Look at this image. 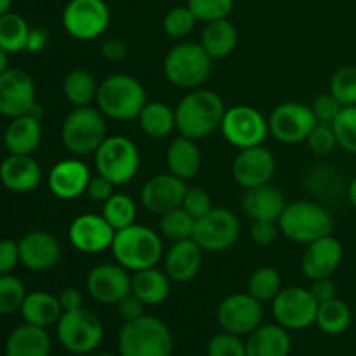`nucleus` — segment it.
Returning a JSON list of instances; mask_svg holds the SVG:
<instances>
[{
    "mask_svg": "<svg viewBox=\"0 0 356 356\" xmlns=\"http://www.w3.org/2000/svg\"><path fill=\"white\" fill-rule=\"evenodd\" d=\"M309 292H312L313 298L316 299V302H318V305H322V302L330 301V299L337 298V289H336V284H334L332 277L313 280Z\"/></svg>",
    "mask_w": 356,
    "mask_h": 356,
    "instance_id": "nucleus-55",
    "label": "nucleus"
},
{
    "mask_svg": "<svg viewBox=\"0 0 356 356\" xmlns=\"http://www.w3.org/2000/svg\"><path fill=\"white\" fill-rule=\"evenodd\" d=\"M181 207L193 219L202 218L212 209V200L207 191L200 186H188Z\"/></svg>",
    "mask_w": 356,
    "mask_h": 356,
    "instance_id": "nucleus-48",
    "label": "nucleus"
},
{
    "mask_svg": "<svg viewBox=\"0 0 356 356\" xmlns=\"http://www.w3.org/2000/svg\"><path fill=\"white\" fill-rule=\"evenodd\" d=\"M225 113V101L216 90L193 89L177 103L176 129L179 136L198 141L221 127Z\"/></svg>",
    "mask_w": 356,
    "mask_h": 356,
    "instance_id": "nucleus-1",
    "label": "nucleus"
},
{
    "mask_svg": "<svg viewBox=\"0 0 356 356\" xmlns=\"http://www.w3.org/2000/svg\"><path fill=\"white\" fill-rule=\"evenodd\" d=\"M214 59L207 54L202 44L181 42L165 56L163 72L172 86L184 90L198 89L212 72Z\"/></svg>",
    "mask_w": 356,
    "mask_h": 356,
    "instance_id": "nucleus-7",
    "label": "nucleus"
},
{
    "mask_svg": "<svg viewBox=\"0 0 356 356\" xmlns=\"http://www.w3.org/2000/svg\"><path fill=\"white\" fill-rule=\"evenodd\" d=\"M172 351V332L156 316L125 322L118 334V356H170Z\"/></svg>",
    "mask_w": 356,
    "mask_h": 356,
    "instance_id": "nucleus-4",
    "label": "nucleus"
},
{
    "mask_svg": "<svg viewBox=\"0 0 356 356\" xmlns=\"http://www.w3.org/2000/svg\"><path fill=\"white\" fill-rule=\"evenodd\" d=\"M19 312L24 323L42 327V329L56 325L63 315V308L59 299L44 291L26 294Z\"/></svg>",
    "mask_w": 356,
    "mask_h": 356,
    "instance_id": "nucleus-31",
    "label": "nucleus"
},
{
    "mask_svg": "<svg viewBox=\"0 0 356 356\" xmlns=\"http://www.w3.org/2000/svg\"><path fill=\"white\" fill-rule=\"evenodd\" d=\"M343 104L336 99L330 92L320 94L312 103V110L320 124H334L339 113L343 111Z\"/></svg>",
    "mask_w": 356,
    "mask_h": 356,
    "instance_id": "nucleus-49",
    "label": "nucleus"
},
{
    "mask_svg": "<svg viewBox=\"0 0 356 356\" xmlns=\"http://www.w3.org/2000/svg\"><path fill=\"white\" fill-rule=\"evenodd\" d=\"M111 10L104 0H70L61 14L63 28L82 42L99 38L108 30Z\"/></svg>",
    "mask_w": 356,
    "mask_h": 356,
    "instance_id": "nucleus-10",
    "label": "nucleus"
},
{
    "mask_svg": "<svg viewBox=\"0 0 356 356\" xmlns=\"http://www.w3.org/2000/svg\"><path fill=\"white\" fill-rule=\"evenodd\" d=\"M97 110L111 120H134L145 108L146 90L136 76L115 73L99 82L96 96Z\"/></svg>",
    "mask_w": 356,
    "mask_h": 356,
    "instance_id": "nucleus-3",
    "label": "nucleus"
},
{
    "mask_svg": "<svg viewBox=\"0 0 356 356\" xmlns=\"http://www.w3.org/2000/svg\"><path fill=\"white\" fill-rule=\"evenodd\" d=\"M106 138V117L92 106L73 108L63 122V146L68 149V153L79 159L96 153Z\"/></svg>",
    "mask_w": 356,
    "mask_h": 356,
    "instance_id": "nucleus-5",
    "label": "nucleus"
},
{
    "mask_svg": "<svg viewBox=\"0 0 356 356\" xmlns=\"http://www.w3.org/2000/svg\"><path fill=\"white\" fill-rule=\"evenodd\" d=\"M31 28L26 19L16 13H7L0 16V47L7 54H17L26 51L28 35Z\"/></svg>",
    "mask_w": 356,
    "mask_h": 356,
    "instance_id": "nucleus-37",
    "label": "nucleus"
},
{
    "mask_svg": "<svg viewBox=\"0 0 356 356\" xmlns=\"http://www.w3.org/2000/svg\"><path fill=\"white\" fill-rule=\"evenodd\" d=\"M115 184L111 181H108L106 177L97 174V176L90 177L89 184H87L86 195L92 202H99V204H104L111 195L115 193Z\"/></svg>",
    "mask_w": 356,
    "mask_h": 356,
    "instance_id": "nucleus-51",
    "label": "nucleus"
},
{
    "mask_svg": "<svg viewBox=\"0 0 356 356\" xmlns=\"http://www.w3.org/2000/svg\"><path fill=\"white\" fill-rule=\"evenodd\" d=\"M115 229L103 214H80L68 228V238L73 249L82 254H101L111 249Z\"/></svg>",
    "mask_w": 356,
    "mask_h": 356,
    "instance_id": "nucleus-18",
    "label": "nucleus"
},
{
    "mask_svg": "<svg viewBox=\"0 0 356 356\" xmlns=\"http://www.w3.org/2000/svg\"><path fill=\"white\" fill-rule=\"evenodd\" d=\"M97 174L106 177L115 186L127 184L138 176L141 155L134 141L125 136H108L94 153Z\"/></svg>",
    "mask_w": 356,
    "mask_h": 356,
    "instance_id": "nucleus-8",
    "label": "nucleus"
},
{
    "mask_svg": "<svg viewBox=\"0 0 356 356\" xmlns=\"http://www.w3.org/2000/svg\"><path fill=\"white\" fill-rule=\"evenodd\" d=\"M58 341L65 350L75 355H89L97 350L104 337L101 320L90 309L80 308L65 312L56 323Z\"/></svg>",
    "mask_w": 356,
    "mask_h": 356,
    "instance_id": "nucleus-9",
    "label": "nucleus"
},
{
    "mask_svg": "<svg viewBox=\"0 0 356 356\" xmlns=\"http://www.w3.org/2000/svg\"><path fill=\"white\" fill-rule=\"evenodd\" d=\"M7 65H9V54L0 47V73H3L7 70Z\"/></svg>",
    "mask_w": 356,
    "mask_h": 356,
    "instance_id": "nucleus-59",
    "label": "nucleus"
},
{
    "mask_svg": "<svg viewBox=\"0 0 356 356\" xmlns=\"http://www.w3.org/2000/svg\"><path fill=\"white\" fill-rule=\"evenodd\" d=\"M42 141V124L38 108L33 113L10 118L3 134V145L10 155H31Z\"/></svg>",
    "mask_w": 356,
    "mask_h": 356,
    "instance_id": "nucleus-27",
    "label": "nucleus"
},
{
    "mask_svg": "<svg viewBox=\"0 0 356 356\" xmlns=\"http://www.w3.org/2000/svg\"><path fill=\"white\" fill-rule=\"evenodd\" d=\"M51 350L47 330L30 323L16 327L6 341V356H51Z\"/></svg>",
    "mask_w": 356,
    "mask_h": 356,
    "instance_id": "nucleus-29",
    "label": "nucleus"
},
{
    "mask_svg": "<svg viewBox=\"0 0 356 356\" xmlns=\"http://www.w3.org/2000/svg\"><path fill=\"white\" fill-rule=\"evenodd\" d=\"M330 94L346 106L356 104V65H346L336 70L330 79Z\"/></svg>",
    "mask_w": 356,
    "mask_h": 356,
    "instance_id": "nucleus-41",
    "label": "nucleus"
},
{
    "mask_svg": "<svg viewBox=\"0 0 356 356\" xmlns=\"http://www.w3.org/2000/svg\"><path fill=\"white\" fill-rule=\"evenodd\" d=\"M186 188V181L174 174H156L141 188V204L146 211L162 216L181 207Z\"/></svg>",
    "mask_w": 356,
    "mask_h": 356,
    "instance_id": "nucleus-20",
    "label": "nucleus"
},
{
    "mask_svg": "<svg viewBox=\"0 0 356 356\" xmlns=\"http://www.w3.org/2000/svg\"><path fill=\"white\" fill-rule=\"evenodd\" d=\"M37 89L26 72L7 68L0 73V115L17 118L37 110Z\"/></svg>",
    "mask_w": 356,
    "mask_h": 356,
    "instance_id": "nucleus-15",
    "label": "nucleus"
},
{
    "mask_svg": "<svg viewBox=\"0 0 356 356\" xmlns=\"http://www.w3.org/2000/svg\"><path fill=\"white\" fill-rule=\"evenodd\" d=\"M275 172H277V159L263 145L240 149L232 165L233 177L245 190L271 183Z\"/></svg>",
    "mask_w": 356,
    "mask_h": 356,
    "instance_id": "nucleus-17",
    "label": "nucleus"
},
{
    "mask_svg": "<svg viewBox=\"0 0 356 356\" xmlns=\"http://www.w3.org/2000/svg\"><path fill=\"white\" fill-rule=\"evenodd\" d=\"M202 256L204 250L200 249L193 238L176 240L165 254L163 266H165L167 277L177 284L191 282L198 275L202 268Z\"/></svg>",
    "mask_w": 356,
    "mask_h": 356,
    "instance_id": "nucleus-24",
    "label": "nucleus"
},
{
    "mask_svg": "<svg viewBox=\"0 0 356 356\" xmlns=\"http://www.w3.org/2000/svg\"><path fill=\"white\" fill-rule=\"evenodd\" d=\"M90 177L92 174L89 167L79 156H75V159L59 160L49 170L47 184L54 197L61 200H75L86 193Z\"/></svg>",
    "mask_w": 356,
    "mask_h": 356,
    "instance_id": "nucleus-21",
    "label": "nucleus"
},
{
    "mask_svg": "<svg viewBox=\"0 0 356 356\" xmlns=\"http://www.w3.org/2000/svg\"><path fill=\"white\" fill-rule=\"evenodd\" d=\"M332 127L341 148L356 155V104L343 108L339 117L334 120Z\"/></svg>",
    "mask_w": 356,
    "mask_h": 356,
    "instance_id": "nucleus-45",
    "label": "nucleus"
},
{
    "mask_svg": "<svg viewBox=\"0 0 356 356\" xmlns=\"http://www.w3.org/2000/svg\"><path fill=\"white\" fill-rule=\"evenodd\" d=\"M219 129L226 141L238 149L263 145L270 134L268 118L257 108L247 106V104L226 108Z\"/></svg>",
    "mask_w": 356,
    "mask_h": 356,
    "instance_id": "nucleus-11",
    "label": "nucleus"
},
{
    "mask_svg": "<svg viewBox=\"0 0 356 356\" xmlns=\"http://www.w3.org/2000/svg\"><path fill=\"white\" fill-rule=\"evenodd\" d=\"M285 202L284 193L273 184H263V186L245 190L242 197V209L245 216L252 221H277L284 212Z\"/></svg>",
    "mask_w": 356,
    "mask_h": 356,
    "instance_id": "nucleus-26",
    "label": "nucleus"
},
{
    "mask_svg": "<svg viewBox=\"0 0 356 356\" xmlns=\"http://www.w3.org/2000/svg\"><path fill=\"white\" fill-rule=\"evenodd\" d=\"M209 356H247L245 343L242 341V336H236L232 332L216 334L207 344Z\"/></svg>",
    "mask_w": 356,
    "mask_h": 356,
    "instance_id": "nucleus-46",
    "label": "nucleus"
},
{
    "mask_svg": "<svg viewBox=\"0 0 356 356\" xmlns=\"http://www.w3.org/2000/svg\"><path fill=\"white\" fill-rule=\"evenodd\" d=\"M47 42H49L47 31L42 30V28H31L30 35H28L26 51L31 52V54H38V52H42L45 47H47Z\"/></svg>",
    "mask_w": 356,
    "mask_h": 356,
    "instance_id": "nucleus-57",
    "label": "nucleus"
},
{
    "mask_svg": "<svg viewBox=\"0 0 356 356\" xmlns=\"http://www.w3.org/2000/svg\"><path fill=\"white\" fill-rule=\"evenodd\" d=\"M127 44H125L122 38H106V40L101 44V56H103L106 61H111V63H117V61H122V59L127 58Z\"/></svg>",
    "mask_w": 356,
    "mask_h": 356,
    "instance_id": "nucleus-54",
    "label": "nucleus"
},
{
    "mask_svg": "<svg viewBox=\"0 0 356 356\" xmlns=\"http://www.w3.org/2000/svg\"><path fill=\"white\" fill-rule=\"evenodd\" d=\"M216 316L226 332L249 336L263 325V302L254 299L249 292H238L222 299Z\"/></svg>",
    "mask_w": 356,
    "mask_h": 356,
    "instance_id": "nucleus-16",
    "label": "nucleus"
},
{
    "mask_svg": "<svg viewBox=\"0 0 356 356\" xmlns=\"http://www.w3.org/2000/svg\"><path fill=\"white\" fill-rule=\"evenodd\" d=\"M280 228L277 221H252L250 226V238L256 245L270 247L277 240Z\"/></svg>",
    "mask_w": 356,
    "mask_h": 356,
    "instance_id": "nucleus-50",
    "label": "nucleus"
},
{
    "mask_svg": "<svg viewBox=\"0 0 356 356\" xmlns=\"http://www.w3.org/2000/svg\"><path fill=\"white\" fill-rule=\"evenodd\" d=\"M351 318H353V315H351L350 306L343 299L334 298L318 305L315 323L327 336H341L350 329Z\"/></svg>",
    "mask_w": 356,
    "mask_h": 356,
    "instance_id": "nucleus-35",
    "label": "nucleus"
},
{
    "mask_svg": "<svg viewBox=\"0 0 356 356\" xmlns=\"http://www.w3.org/2000/svg\"><path fill=\"white\" fill-rule=\"evenodd\" d=\"M316 124L318 120L312 106L298 101L278 104L268 118L270 134L284 145H299L306 141Z\"/></svg>",
    "mask_w": 356,
    "mask_h": 356,
    "instance_id": "nucleus-13",
    "label": "nucleus"
},
{
    "mask_svg": "<svg viewBox=\"0 0 356 356\" xmlns=\"http://www.w3.org/2000/svg\"><path fill=\"white\" fill-rule=\"evenodd\" d=\"M195 221L183 207L172 209L160 216V233L170 240H186L193 236Z\"/></svg>",
    "mask_w": 356,
    "mask_h": 356,
    "instance_id": "nucleus-40",
    "label": "nucleus"
},
{
    "mask_svg": "<svg viewBox=\"0 0 356 356\" xmlns=\"http://www.w3.org/2000/svg\"><path fill=\"white\" fill-rule=\"evenodd\" d=\"M200 44L212 59H225L238 44V30L228 17L205 23Z\"/></svg>",
    "mask_w": 356,
    "mask_h": 356,
    "instance_id": "nucleus-33",
    "label": "nucleus"
},
{
    "mask_svg": "<svg viewBox=\"0 0 356 356\" xmlns=\"http://www.w3.org/2000/svg\"><path fill=\"white\" fill-rule=\"evenodd\" d=\"M141 131L153 139L167 138L176 129V110L162 101L146 103L138 117Z\"/></svg>",
    "mask_w": 356,
    "mask_h": 356,
    "instance_id": "nucleus-34",
    "label": "nucleus"
},
{
    "mask_svg": "<svg viewBox=\"0 0 356 356\" xmlns=\"http://www.w3.org/2000/svg\"><path fill=\"white\" fill-rule=\"evenodd\" d=\"M97 89H99V83H97L96 76L82 68L72 70L63 82L65 97L75 108L90 106V103L96 101Z\"/></svg>",
    "mask_w": 356,
    "mask_h": 356,
    "instance_id": "nucleus-36",
    "label": "nucleus"
},
{
    "mask_svg": "<svg viewBox=\"0 0 356 356\" xmlns=\"http://www.w3.org/2000/svg\"><path fill=\"white\" fill-rule=\"evenodd\" d=\"M19 261L30 271H47L59 263L61 245L47 232H30L17 242Z\"/></svg>",
    "mask_w": 356,
    "mask_h": 356,
    "instance_id": "nucleus-23",
    "label": "nucleus"
},
{
    "mask_svg": "<svg viewBox=\"0 0 356 356\" xmlns=\"http://www.w3.org/2000/svg\"><path fill=\"white\" fill-rule=\"evenodd\" d=\"M195 24H197V17L193 16V13L186 6H179L172 7L165 14L162 26L167 37H170L172 40H181L193 31Z\"/></svg>",
    "mask_w": 356,
    "mask_h": 356,
    "instance_id": "nucleus-43",
    "label": "nucleus"
},
{
    "mask_svg": "<svg viewBox=\"0 0 356 356\" xmlns=\"http://www.w3.org/2000/svg\"><path fill=\"white\" fill-rule=\"evenodd\" d=\"M86 289L99 305H118L131 294V275L120 264H97L89 271Z\"/></svg>",
    "mask_w": 356,
    "mask_h": 356,
    "instance_id": "nucleus-19",
    "label": "nucleus"
},
{
    "mask_svg": "<svg viewBox=\"0 0 356 356\" xmlns=\"http://www.w3.org/2000/svg\"><path fill=\"white\" fill-rule=\"evenodd\" d=\"M278 228L284 236L296 243H312L322 236L332 235L334 221L330 212L316 202L298 200L285 205Z\"/></svg>",
    "mask_w": 356,
    "mask_h": 356,
    "instance_id": "nucleus-6",
    "label": "nucleus"
},
{
    "mask_svg": "<svg viewBox=\"0 0 356 356\" xmlns=\"http://www.w3.org/2000/svg\"><path fill=\"white\" fill-rule=\"evenodd\" d=\"M10 7H13V0H0V16L10 13Z\"/></svg>",
    "mask_w": 356,
    "mask_h": 356,
    "instance_id": "nucleus-60",
    "label": "nucleus"
},
{
    "mask_svg": "<svg viewBox=\"0 0 356 356\" xmlns=\"http://www.w3.org/2000/svg\"><path fill=\"white\" fill-rule=\"evenodd\" d=\"M240 236V221L229 209L212 207L195 221L191 238L204 252H222L232 249Z\"/></svg>",
    "mask_w": 356,
    "mask_h": 356,
    "instance_id": "nucleus-12",
    "label": "nucleus"
},
{
    "mask_svg": "<svg viewBox=\"0 0 356 356\" xmlns=\"http://www.w3.org/2000/svg\"><path fill=\"white\" fill-rule=\"evenodd\" d=\"M348 200H350L351 207L356 209V176L348 184Z\"/></svg>",
    "mask_w": 356,
    "mask_h": 356,
    "instance_id": "nucleus-58",
    "label": "nucleus"
},
{
    "mask_svg": "<svg viewBox=\"0 0 356 356\" xmlns=\"http://www.w3.org/2000/svg\"><path fill=\"white\" fill-rule=\"evenodd\" d=\"M247 356H289L292 341L289 330L278 323L259 325L245 341Z\"/></svg>",
    "mask_w": 356,
    "mask_h": 356,
    "instance_id": "nucleus-28",
    "label": "nucleus"
},
{
    "mask_svg": "<svg viewBox=\"0 0 356 356\" xmlns=\"http://www.w3.org/2000/svg\"><path fill=\"white\" fill-rule=\"evenodd\" d=\"M165 160L169 172L184 181L197 176L202 167V155L197 143L184 136H179L170 143Z\"/></svg>",
    "mask_w": 356,
    "mask_h": 356,
    "instance_id": "nucleus-32",
    "label": "nucleus"
},
{
    "mask_svg": "<svg viewBox=\"0 0 356 356\" xmlns=\"http://www.w3.org/2000/svg\"><path fill=\"white\" fill-rule=\"evenodd\" d=\"M306 143H308L309 149L318 156L330 155V153H334V149L339 146L332 124H320V122L316 124V127L313 129L312 134L308 136Z\"/></svg>",
    "mask_w": 356,
    "mask_h": 356,
    "instance_id": "nucleus-47",
    "label": "nucleus"
},
{
    "mask_svg": "<svg viewBox=\"0 0 356 356\" xmlns=\"http://www.w3.org/2000/svg\"><path fill=\"white\" fill-rule=\"evenodd\" d=\"M26 298L24 284L14 275H0V315L19 312Z\"/></svg>",
    "mask_w": 356,
    "mask_h": 356,
    "instance_id": "nucleus-42",
    "label": "nucleus"
},
{
    "mask_svg": "<svg viewBox=\"0 0 356 356\" xmlns=\"http://www.w3.org/2000/svg\"><path fill=\"white\" fill-rule=\"evenodd\" d=\"M86 356H115V355H108V353H89Z\"/></svg>",
    "mask_w": 356,
    "mask_h": 356,
    "instance_id": "nucleus-61",
    "label": "nucleus"
},
{
    "mask_svg": "<svg viewBox=\"0 0 356 356\" xmlns=\"http://www.w3.org/2000/svg\"><path fill=\"white\" fill-rule=\"evenodd\" d=\"M344 257V249L332 235L322 236L315 242L308 243L302 256V271L309 280L332 277L341 266Z\"/></svg>",
    "mask_w": 356,
    "mask_h": 356,
    "instance_id": "nucleus-22",
    "label": "nucleus"
},
{
    "mask_svg": "<svg viewBox=\"0 0 356 356\" xmlns=\"http://www.w3.org/2000/svg\"><path fill=\"white\" fill-rule=\"evenodd\" d=\"M19 263L17 242H14V240H0V275H9Z\"/></svg>",
    "mask_w": 356,
    "mask_h": 356,
    "instance_id": "nucleus-52",
    "label": "nucleus"
},
{
    "mask_svg": "<svg viewBox=\"0 0 356 356\" xmlns=\"http://www.w3.org/2000/svg\"><path fill=\"white\" fill-rule=\"evenodd\" d=\"M170 282L172 280L165 271L156 270V266L134 271L131 277V292L146 306H159L169 299Z\"/></svg>",
    "mask_w": 356,
    "mask_h": 356,
    "instance_id": "nucleus-30",
    "label": "nucleus"
},
{
    "mask_svg": "<svg viewBox=\"0 0 356 356\" xmlns=\"http://www.w3.org/2000/svg\"><path fill=\"white\" fill-rule=\"evenodd\" d=\"M42 181V169L31 155H9L0 163V183L13 193H30Z\"/></svg>",
    "mask_w": 356,
    "mask_h": 356,
    "instance_id": "nucleus-25",
    "label": "nucleus"
},
{
    "mask_svg": "<svg viewBox=\"0 0 356 356\" xmlns=\"http://www.w3.org/2000/svg\"><path fill=\"white\" fill-rule=\"evenodd\" d=\"M271 305L277 323L287 330H305L316 322L318 302L309 289L298 285L282 289Z\"/></svg>",
    "mask_w": 356,
    "mask_h": 356,
    "instance_id": "nucleus-14",
    "label": "nucleus"
},
{
    "mask_svg": "<svg viewBox=\"0 0 356 356\" xmlns=\"http://www.w3.org/2000/svg\"><path fill=\"white\" fill-rule=\"evenodd\" d=\"M101 214L110 222L111 228L118 232V229L129 228V226L134 225L136 218H138V207H136V202L129 195L113 193L103 204Z\"/></svg>",
    "mask_w": 356,
    "mask_h": 356,
    "instance_id": "nucleus-38",
    "label": "nucleus"
},
{
    "mask_svg": "<svg viewBox=\"0 0 356 356\" xmlns=\"http://www.w3.org/2000/svg\"><path fill=\"white\" fill-rule=\"evenodd\" d=\"M58 299L59 302H61L63 313L75 312V309L83 308V294L76 287L63 289L61 294L58 296Z\"/></svg>",
    "mask_w": 356,
    "mask_h": 356,
    "instance_id": "nucleus-56",
    "label": "nucleus"
},
{
    "mask_svg": "<svg viewBox=\"0 0 356 356\" xmlns=\"http://www.w3.org/2000/svg\"><path fill=\"white\" fill-rule=\"evenodd\" d=\"M186 7L197 21L212 23L228 17L235 7V0H186Z\"/></svg>",
    "mask_w": 356,
    "mask_h": 356,
    "instance_id": "nucleus-44",
    "label": "nucleus"
},
{
    "mask_svg": "<svg viewBox=\"0 0 356 356\" xmlns=\"http://www.w3.org/2000/svg\"><path fill=\"white\" fill-rule=\"evenodd\" d=\"M282 291V277L275 268L263 266L257 268L249 278V292L254 299L259 302H270L280 294Z\"/></svg>",
    "mask_w": 356,
    "mask_h": 356,
    "instance_id": "nucleus-39",
    "label": "nucleus"
},
{
    "mask_svg": "<svg viewBox=\"0 0 356 356\" xmlns=\"http://www.w3.org/2000/svg\"><path fill=\"white\" fill-rule=\"evenodd\" d=\"M111 254L120 266L132 273L155 268L163 257L162 236L155 229L134 222L115 233Z\"/></svg>",
    "mask_w": 356,
    "mask_h": 356,
    "instance_id": "nucleus-2",
    "label": "nucleus"
},
{
    "mask_svg": "<svg viewBox=\"0 0 356 356\" xmlns=\"http://www.w3.org/2000/svg\"><path fill=\"white\" fill-rule=\"evenodd\" d=\"M146 305L139 298H136L134 294H127L120 302L117 305L118 315L122 316L124 322H132V320H138L145 315Z\"/></svg>",
    "mask_w": 356,
    "mask_h": 356,
    "instance_id": "nucleus-53",
    "label": "nucleus"
}]
</instances>
